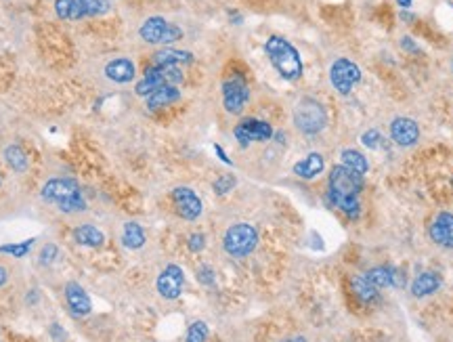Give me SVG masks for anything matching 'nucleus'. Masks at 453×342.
Here are the masks:
<instances>
[{
	"instance_id": "nucleus-24",
	"label": "nucleus",
	"mask_w": 453,
	"mask_h": 342,
	"mask_svg": "<svg viewBox=\"0 0 453 342\" xmlns=\"http://www.w3.org/2000/svg\"><path fill=\"white\" fill-rule=\"evenodd\" d=\"M55 13L63 21H80L86 19V13L80 0H55Z\"/></svg>"
},
{
	"instance_id": "nucleus-33",
	"label": "nucleus",
	"mask_w": 453,
	"mask_h": 342,
	"mask_svg": "<svg viewBox=\"0 0 453 342\" xmlns=\"http://www.w3.org/2000/svg\"><path fill=\"white\" fill-rule=\"evenodd\" d=\"M187 246L191 252H202L206 248V235L204 233H191L187 240Z\"/></svg>"
},
{
	"instance_id": "nucleus-8",
	"label": "nucleus",
	"mask_w": 453,
	"mask_h": 342,
	"mask_svg": "<svg viewBox=\"0 0 453 342\" xmlns=\"http://www.w3.org/2000/svg\"><path fill=\"white\" fill-rule=\"evenodd\" d=\"M363 71L361 67L347 59V57H338L332 65H330V84L338 95H351L355 90V86L361 82Z\"/></svg>"
},
{
	"instance_id": "nucleus-2",
	"label": "nucleus",
	"mask_w": 453,
	"mask_h": 342,
	"mask_svg": "<svg viewBox=\"0 0 453 342\" xmlns=\"http://www.w3.org/2000/svg\"><path fill=\"white\" fill-rule=\"evenodd\" d=\"M265 55L269 59V63L275 67V71L288 80V82H296L302 78V71H305V63H302V57L298 53V48L284 36L279 34H271L267 40H265Z\"/></svg>"
},
{
	"instance_id": "nucleus-6",
	"label": "nucleus",
	"mask_w": 453,
	"mask_h": 342,
	"mask_svg": "<svg viewBox=\"0 0 453 342\" xmlns=\"http://www.w3.org/2000/svg\"><path fill=\"white\" fill-rule=\"evenodd\" d=\"M139 36H141V40L147 42V44L170 46L172 42L183 40L185 32H183L176 23H172V21H168V19H164V17H160V15H153V17H147V19L141 23Z\"/></svg>"
},
{
	"instance_id": "nucleus-30",
	"label": "nucleus",
	"mask_w": 453,
	"mask_h": 342,
	"mask_svg": "<svg viewBox=\"0 0 453 342\" xmlns=\"http://www.w3.org/2000/svg\"><path fill=\"white\" fill-rule=\"evenodd\" d=\"M208 341V326L204 322H193L187 330L185 342H206Z\"/></svg>"
},
{
	"instance_id": "nucleus-37",
	"label": "nucleus",
	"mask_w": 453,
	"mask_h": 342,
	"mask_svg": "<svg viewBox=\"0 0 453 342\" xmlns=\"http://www.w3.org/2000/svg\"><path fill=\"white\" fill-rule=\"evenodd\" d=\"M214 151L218 153V158H221V160H223L225 164H231V160H229V158L225 156V151H223V147H221V145H214Z\"/></svg>"
},
{
	"instance_id": "nucleus-36",
	"label": "nucleus",
	"mask_w": 453,
	"mask_h": 342,
	"mask_svg": "<svg viewBox=\"0 0 453 342\" xmlns=\"http://www.w3.org/2000/svg\"><path fill=\"white\" fill-rule=\"evenodd\" d=\"M401 48L407 50V53H420V46L414 42L412 36H403V38H401Z\"/></svg>"
},
{
	"instance_id": "nucleus-15",
	"label": "nucleus",
	"mask_w": 453,
	"mask_h": 342,
	"mask_svg": "<svg viewBox=\"0 0 453 342\" xmlns=\"http://www.w3.org/2000/svg\"><path fill=\"white\" fill-rule=\"evenodd\" d=\"M431 240L441 248H453V214L452 212H439L431 227H428Z\"/></svg>"
},
{
	"instance_id": "nucleus-12",
	"label": "nucleus",
	"mask_w": 453,
	"mask_h": 342,
	"mask_svg": "<svg viewBox=\"0 0 453 342\" xmlns=\"http://www.w3.org/2000/svg\"><path fill=\"white\" fill-rule=\"evenodd\" d=\"M183 286H185V273L179 265H166L155 282L158 294L166 301H176L183 294Z\"/></svg>"
},
{
	"instance_id": "nucleus-3",
	"label": "nucleus",
	"mask_w": 453,
	"mask_h": 342,
	"mask_svg": "<svg viewBox=\"0 0 453 342\" xmlns=\"http://www.w3.org/2000/svg\"><path fill=\"white\" fill-rule=\"evenodd\" d=\"M40 196H42V200L46 204H53L55 208H59L61 212H67V214L86 210V202L82 198L80 185L76 181H71V179H50V181H46Z\"/></svg>"
},
{
	"instance_id": "nucleus-27",
	"label": "nucleus",
	"mask_w": 453,
	"mask_h": 342,
	"mask_svg": "<svg viewBox=\"0 0 453 342\" xmlns=\"http://www.w3.org/2000/svg\"><path fill=\"white\" fill-rule=\"evenodd\" d=\"M4 160L6 164L15 170V172H25L27 170V156L21 147L17 145H8L4 149Z\"/></svg>"
},
{
	"instance_id": "nucleus-7",
	"label": "nucleus",
	"mask_w": 453,
	"mask_h": 342,
	"mask_svg": "<svg viewBox=\"0 0 453 342\" xmlns=\"http://www.w3.org/2000/svg\"><path fill=\"white\" fill-rule=\"evenodd\" d=\"M183 71H181V67H174V65H153V67H149L145 74H143V78L137 82V86H134V93L139 95V97H149L153 90H158V88H162V86H179L181 82H183Z\"/></svg>"
},
{
	"instance_id": "nucleus-39",
	"label": "nucleus",
	"mask_w": 453,
	"mask_h": 342,
	"mask_svg": "<svg viewBox=\"0 0 453 342\" xmlns=\"http://www.w3.org/2000/svg\"><path fill=\"white\" fill-rule=\"evenodd\" d=\"M397 4L403 6V8H410V6L414 4V0H397Z\"/></svg>"
},
{
	"instance_id": "nucleus-21",
	"label": "nucleus",
	"mask_w": 453,
	"mask_h": 342,
	"mask_svg": "<svg viewBox=\"0 0 453 342\" xmlns=\"http://www.w3.org/2000/svg\"><path fill=\"white\" fill-rule=\"evenodd\" d=\"M181 99V88L179 86H162L158 90H153L149 97H145V107L149 111H155V109H162L166 105H172Z\"/></svg>"
},
{
	"instance_id": "nucleus-22",
	"label": "nucleus",
	"mask_w": 453,
	"mask_h": 342,
	"mask_svg": "<svg viewBox=\"0 0 453 342\" xmlns=\"http://www.w3.org/2000/svg\"><path fill=\"white\" fill-rule=\"evenodd\" d=\"M340 164H342L344 168H349V170H353V172L361 175V177H365V175H368V170H370V162H368V158H365L361 151L353 149V147H347V149H342V151H340Z\"/></svg>"
},
{
	"instance_id": "nucleus-17",
	"label": "nucleus",
	"mask_w": 453,
	"mask_h": 342,
	"mask_svg": "<svg viewBox=\"0 0 453 342\" xmlns=\"http://www.w3.org/2000/svg\"><path fill=\"white\" fill-rule=\"evenodd\" d=\"M323 170H326V158H323V153H319V151L307 153V156H305L302 160H298V162L294 164V168H292V172H294L298 179H305V181L317 179Z\"/></svg>"
},
{
	"instance_id": "nucleus-23",
	"label": "nucleus",
	"mask_w": 453,
	"mask_h": 342,
	"mask_svg": "<svg viewBox=\"0 0 453 342\" xmlns=\"http://www.w3.org/2000/svg\"><path fill=\"white\" fill-rule=\"evenodd\" d=\"M74 240H76V244L86 246V248H101V246L105 244L103 231L97 229V227H92V225L76 227V229H74Z\"/></svg>"
},
{
	"instance_id": "nucleus-14",
	"label": "nucleus",
	"mask_w": 453,
	"mask_h": 342,
	"mask_svg": "<svg viewBox=\"0 0 453 342\" xmlns=\"http://www.w3.org/2000/svg\"><path fill=\"white\" fill-rule=\"evenodd\" d=\"M365 278L378 290L380 288H403L405 286V273L395 269V267H389V265H380V267H374V269L365 271Z\"/></svg>"
},
{
	"instance_id": "nucleus-4",
	"label": "nucleus",
	"mask_w": 453,
	"mask_h": 342,
	"mask_svg": "<svg viewBox=\"0 0 453 342\" xmlns=\"http://www.w3.org/2000/svg\"><path fill=\"white\" fill-rule=\"evenodd\" d=\"M292 122L298 128V132L307 137H315L326 130L328 126V111L321 101L315 97H302L292 111Z\"/></svg>"
},
{
	"instance_id": "nucleus-13",
	"label": "nucleus",
	"mask_w": 453,
	"mask_h": 342,
	"mask_svg": "<svg viewBox=\"0 0 453 342\" xmlns=\"http://www.w3.org/2000/svg\"><path fill=\"white\" fill-rule=\"evenodd\" d=\"M391 139L399 147H414L420 141V126L414 118L399 116L391 122Z\"/></svg>"
},
{
	"instance_id": "nucleus-31",
	"label": "nucleus",
	"mask_w": 453,
	"mask_h": 342,
	"mask_svg": "<svg viewBox=\"0 0 453 342\" xmlns=\"http://www.w3.org/2000/svg\"><path fill=\"white\" fill-rule=\"evenodd\" d=\"M361 143H363L368 149L376 151V149H380V147L384 145V137H382L380 130L372 128V130H365V132L361 135Z\"/></svg>"
},
{
	"instance_id": "nucleus-1",
	"label": "nucleus",
	"mask_w": 453,
	"mask_h": 342,
	"mask_svg": "<svg viewBox=\"0 0 453 342\" xmlns=\"http://www.w3.org/2000/svg\"><path fill=\"white\" fill-rule=\"evenodd\" d=\"M363 189V177L344 168L342 164H336L328 177V196L330 202L344 212L351 221L359 219L361 214V202L359 193Z\"/></svg>"
},
{
	"instance_id": "nucleus-10",
	"label": "nucleus",
	"mask_w": 453,
	"mask_h": 342,
	"mask_svg": "<svg viewBox=\"0 0 453 342\" xmlns=\"http://www.w3.org/2000/svg\"><path fill=\"white\" fill-rule=\"evenodd\" d=\"M273 135H275L273 126L258 118H244L233 128V137L244 147H248L250 143H267L273 139Z\"/></svg>"
},
{
	"instance_id": "nucleus-19",
	"label": "nucleus",
	"mask_w": 453,
	"mask_h": 342,
	"mask_svg": "<svg viewBox=\"0 0 453 342\" xmlns=\"http://www.w3.org/2000/svg\"><path fill=\"white\" fill-rule=\"evenodd\" d=\"M193 63V53L191 50H183V48H172V46H164L160 50L153 53V65H174V67H183Z\"/></svg>"
},
{
	"instance_id": "nucleus-16",
	"label": "nucleus",
	"mask_w": 453,
	"mask_h": 342,
	"mask_svg": "<svg viewBox=\"0 0 453 342\" xmlns=\"http://www.w3.org/2000/svg\"><path fill=\"white\" fill-rule=\"evenodd\" d=\"M137 76V67L128 57H116L105 65V78L113 84H128Z\"/></svg>"
},
{
	"instance_id": "nucleus-41",
	"label": "nucleus",
	"mask_w": 453,
	"mask_h": 342,
	"mask_svg": "<svg viewBox=\"0 0 453 342\" xmlns=\"http://www.w3.org/2000/svg\"><path fill=\"white\" fill-rule=\"evenodd\" d=\"M452 65H453V63H452Z\"/></svg>"
},
{
	"instance_id": "nucleus-35",
	"label": "nucleus",
	"mask_w": 453,
	"mask_h": 342,
	"mask_svg": "<svg viewBox=\"0 0 453 342\" xmlns=\"http://www.w3.org/2000/svg\"><path fill=\"white\" fill-rule=\"evenodd\" d=\"M55 256H57V248H55L53 244H46V246L42 248V252H40V263H42V265H50V263L55 261Z\"/></svg>"
},
{
	"instance_id": "nucleus-29",
	"label": "nucleus",
	"mask_w": 453,
	"mask_h": 342,
	"mask_svg": "<svg viewBox=\"0 0 453 342\" xmlns=\"http://www.w3.org/2000/svg\"><path fill=\"white\" fill-rule=\"evenodd\" d=\"M32 246H34V240H27V242H21V244H6V246H0V252L13 254L15 259H23V256H27V252L32 250Z\"/></svg>"
},
{
	"instance_id": "nucleus-5",
	"label": "nucleus",
	"mask_w": 453,
	"mask_h": 342,
	"mask_svg": "<svg viewBox=\"0 0 453 342\" xmlns=\"http://www.w3.org/2000/svg\"><path fill=\"white\" fill-rule=\"evenodd\" d=\"M258 244V231L250 223H235L223 235V248L233 259H246Z\"/></svg>"
},
{
	"instance_id": "nucleus-38",
	"label": "nucleus",
	"mask_w": 453,
	"mask_h": 342,
	"mask_svg": "<svg viewBox=\"0 0 453 342\" xmlns=\"http://www.w3.org/2000/svg\"><path fill=\"white\" fill-rule=\"evenodd\" d=\"M6 282H8V271H6V267L0 265V288H2Z\"/></svg>"
},
{
	"instance_id": "nucleus-18",
	"label": "nucleus",
	"mask_w": 453,
	"mask_h": 342,
	"mask_svg": "<svg viewBox=\"0 0 453 342\" xmlns=\"http://www.w3.org/2000/svg\"><path fill=\"white\" fill-rule=\"evenodd\" d=\"M65 301H67V307L71 309L74 315H88L90 309H92L86 290L76 282H69L65 286Z\"/></svg>"
},
{
	"instance_id": "nucleus-32",
	"label": "nucleus",
	"mask_w": 453,
	"mask_h": 342,
	"mask_svg": "<svg viewBox=\"0 0 453 342\" xmlns=\"http://www.w3.org/2000/svg\"><path fill=\"white\" fill-rule=\"evenodd\" d=\"M235 185H237V179H235L233 175H221V177L212 183V187H214V191H216L218 196L229 193Z\"/></svg>"
},
{
	"instance_id": "nucleus-28",
	"label": "nucleus",
	"mask_w": 453,
	"mask_h": 342,
	"mask_svg": "<svg viewBox=\"0 0 453 342\" xmlns=\"http://www.w3.org/2000/svg\"><path fill=\"white\" fill-rule=\"evenodd\" d=\"M86 17H99L109 11V0H80Z\"/></svg>"
},
{
	"instance_id": "nucleus-25",
	"label": "nucleus",
	"mask_w": 453,
	"mask_h": 342,
	"mask_svg": "<svg viewBox=\"0 0 453 342\" xmlns=\"http://www.w3.org/2000/svg\"><path fill=\"white\" fill-rule=\"evenodd\" d=\"M353 292H355L357 299H359L361 303H365V305L376 303L378 296H380V290H378L372 282H368L365 275H355V278H353Z\"/></svg>"
},
{
	"instance_id": "nucleus-9",
	"label": "nucleus",
	"mask_w": 453,
	"mask_h": 342,
	"mask_svg": "<svg viewBox=\"0 0 453 342\" xmlns=\"http://www.w3.org/2000/svg\"><path fill=\"white\" fill-rule=\"evenodd\" d=\"M221 93H223V107L227 114H233V116H239L248 101H250V86L246 82L244 76L239 74H233L229 76L223 86H221Z\"/></svg>"
},
{
	"instance_id": "nucleus-40",
	"label": "nucleus",
	"mask_w": 453,
	"mask_h": 342,
	"mask_svg": "<svg viewBox=\"0 0 453 342\" xmlns=\"http://www.w3.org/2000/svg\"><path fill=\"white\" fill-rule=\"evenodd\" d=\"M281 342H309L305 336H292V338H286V341Z\"/></svg>"
},
{
	"instance_id": "nucleus-11",
	"label": "nucleus",
	"mask_w": 453,
	"mask_h": 342,
	"mask_svg": "<svg viewBox=\"0 0 453 342\" xmlns=\"http://www.w3.org/2000/svg\"><path fill=\"white\" fill-rule=\"evenodd\" d=\"M170 198H172L174 208H176V212H179L181 219H185V221L191 223V221H197V219L202 217L204 204H202L200 196H197L191 187H185V185L174 187V189L170 191Z\"/></svg>"
},
{
	"instance_id": "nucleus-20",
	"label": "nucleus",
	"mask_w": 453,
	"mask_h": 342,
	"mask_svg": "<svg viewBox=\"0 0 453 342\" xmlns=\"http://www.w3.org/2000/svg\"><path fill=\"white\" fill-rule=\"evenodd\" d=\"M439 288H441V275L437 271H424L412 282L410 292L414 299H426V296L435 294Z\"/></svg>"
},
{
	"instance_id": "nucleus-26",
	"label": "nucleus",
	"mask_w": 453,
	"mask_h": 342,
	"mask_svg": "<svg viewBox=\"0 0 453 342\" xmlns=\"http://www.w3.org/2000/svg\"><path fill=\"white\" fill-rule=\"evenodd\" d=\"M145 240H147V238H145V231H143V227H141L139 223H126V225H124L122 242H124L126 248L139 250V248L145 246Z\"/></svg>"
},
{
	"instance_id": "nucleus-34",
	"label": "nucleus",
	"mask_w": 453,
	"mask_h": 342,
	"mask_svg": "<svg viewBox=\"0 0 453 342\" xmlns=\"http://www.w3.org/2000/svg\"><path fill=\"white\" fill-rule=\"evenodd\" d=\"M197 280H200V284H204V286H214L216 275H214V271H212L210 267H200V269H197Z\"/></svg>"
}]
</instances>
